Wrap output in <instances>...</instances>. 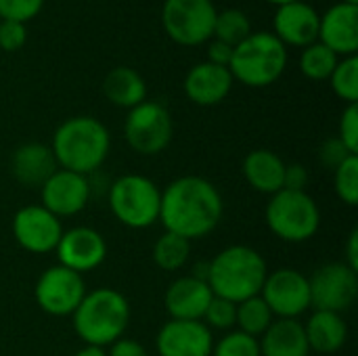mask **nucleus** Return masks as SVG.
<instances>
[{
	"instance_id": "1",
	"label": "nucleus",
	"mask_w": 358,
	"mask_h": 356,
	"mask_svg": "<svg viewBox=\"0 0 358 356\" xmlns=\"http://www.w3.org/2000/svg\"><path fill=\"white\" fill-rule=\"evenodd\" d=\"M224 201L214 183L203 176H180L162 191L159 222L187 241L210 235L222 220Z\"/></svg>"
},
{
	"instance_id": "2",
	"label": "nucleus",
	"mask_w": 358,
	"mask_h": 356,
	"mask_svg": "<svg viewBox=\"0 0 358 356\" xmlns=\"http://www.w3.org/2000/svg\"><path fill=\"white\" fill-rule=\"evenodd\" d=\"M50 149L59 168L88 176L105 164L111 149V134L101 120L73 115L57 126Z\"/></svg>"
},
{
	"instance_id": "3",
	"label": "nucleus",
	"mask_w": 358,
	"mask_h": 356,
	"mask_svg": "<svg viewBox=\"0 0 358 356\" xmlns=\"http://www.w3.org/2000/svg\"><path fill=\"white\" fill-rule=\"evenodd\" d=\"M268 266L264 256L250 245H229L208 264L206 283L212 294L235 304L260 296Z\"/></svg>"
},
{
	"instance_id": "4",
	"label": "nucleus",
	"mask_w": 358,
	"mask_h": 356,
	"mask_svg": "<svg viewBox=\"0 0 358 356\" xmlns=\"http://www.w3.org/2000/svg\"><path fill=\"white\" fill-rule=\"evenodd\" d=\"M73 329L84 346L107 348L124 338L130 325V304L124 294L113 287H99L86 292L76 308Z\"/></svg>"
},
{
	"instance_id": "5",
	"label": "nucleus",
	"mask_w": 358,
	"mask_h": 356,
	"mask_svg": "<svg viewBox=\"0 0 358 356\" xmlns=\"http://www.w3.org/2000/svg\"><path fill=\"white\" fill-rule=\"evenodd\" d=\"M287 67V48L273 31H252L233 48L229 71L233 80L250 88H266L275 84Z\"/></svg>"
},
{
	"instance_id": "6",
	"label": "nucleus",
	"mask_w": 358,
	"mask_h": 356,
	"mask_svg": "<svg viewBox=\"0 0 358 356\" xmlns=\"http://www.w3.org/2000/svg\"><path fill=\"white\" fill-rule=\"evenodd\" d=\"M264 220L268 231L285 243H304L319 233L321 210L306 191L281 189L271 195Z\"/></svg>"
},
{
	"instance_id": "7",
	"label": "nucleus",
	"mask_w": 358,
	"mask_h": 356,
	"mask_svg": "<svg viewBox=\"0 0 358 356\" xmlns=\"http://www.w3.org/2000/svg\"><path fill=\"white\" fill-rule=\"evenodd\" d=\"M109 210L128 229H149L159 220L162 189L143 174H124L109 187Z\"/></svg>"
},
{
	"instance_id": "8",
	"label": "nucleus",
	"mask_w": 358,
	"mask_h": 356,
	"mask_svg": "<svg viewBox=\"0 0 358 356\" xmlns=\"http://www.w3.org/2000/svg\"><path fill=\"white\" fill-rule=\"evenodd\" d=\"M218 8L212 0H164L162 25L180 46H199L212 40Z\"/></svg>"
},
{
	"instance_id": "9",
	"label": "nucleus",
	"mask_w": 358,
	"mask_h": 356,
	"mask_svg": "<svg viewBox=\"0 0 358 356\" xmlns=\"http://www.w3.org/2000/svg\"><path fill=\"white\" fill-rule=\"evenodd\" d=\"M124 136L132 151L141 155H157L168 149L174 136L170 111L157 101H143L132 107L124 120Z\"/></svg>"
},
{
	"instance_id": "10",
	"label": "nucleus",
	"mask_w": 358,
	"mask_h": 356,
	"mask_svg": "<svg viewBox=\"0 0 358 356\" xmlns=\"http://www.w3.org/2000/svg\"><path fill=\"white\" fill-rule=\"evenodd\" d=\"M310 283V308L342 315L358 296V273L346 262H329L315 271Z\"/></svg>"
},
{
	"instance_id": "11",
	"label": "nucleus",
	"mask_w": 358,
	"mask_h": 356,
	"mask_svg": "<svg viewBox=\"0 0 358 356\" xmlns=\"http://www.w3.org/2000/svg\"><path fill=\"white\" fill-rule=\"evenodd\" d=\"M86 296L84 277L61 266H48L36 281L34 298L40 311L50 317H71Z\"/></svg>"
},
{
	"instance_id": "12",
	"label": "nucleus",
	"mask_w": 358,
	"mask_h": 356,
	"mask_svg": "<svg viewBox=\"0 0 358 356\" xmlns=\"http://www.w3.org/2000/svg\"><path fill=\"white\" fill-rule=\"evenodd\" d=\"M260 296L275 319H298L310 308L308 277L296 269L283 266L268 273Z\"/></svg>"
},
{
	"instance_id": "13",
	"label": "nucleus",
	"mask_w": 358,
	"mask_h": 356,
	"mask_svg": "<svg viewBox=\"0 0 358 356\" xmlns=\"http://www.w3.org/2000/svg\"><path fill=\"white\" fill-rule=\"evenodd\" d=\"M63 235L61 218L44 206H25L13 216V237L29 254H50Z\"/></svg>"
},
{
	"instance_id": "14",
	"label": "nucleus",
	"mask_w": 358,
	"mask_h": 356,
	"mask_svg": "<svg viewBox=\"0 0 358 356\" xmlns=\"http://www.w3.org/2000/svg\"><path fill=\"white\" fill-rule=\"evenodd\" d=\"M55 252H57L61 266L78 275H84V273L99 269L105 262L107 241L96 229L73 227L69 231H63Z\"/></svg>"
},
{
	"instance_id": "15",
	"label": "nucleus",
	"mask_w": 358,
	"mask_h": 356,
	"mask_svg": "<svg viewBox=\"0 0 358 356\" xmlns=\"http://www.w3.org/2000/svg\"><path fill=\"white\" fill-rule=\"evenodd\" d=\"M42 204L57 218H67L80 214L90 201V183L88 176L59 168L42 187Z\"/></svg>"
},
{
	"instance_id": "16",
	"label": "nucleus",
	"mask_w": 358,
	"mask_h": 356,
	"mask_svg": "<svg viewBox=\"0 0 358 356\" xmlns=\"http://www.w3.org/2000/svg\"><path fill=\"white\" fill-rule=\"evenodd\" d=\"M159 356H212L214 336L203 321H166L155 338Z\"/></svg>"
},
{
	"instance_id": "17",
	"label": "nucleus",
	"mask_w": 358,
	"mask_h": 356,
	"mask_svg": "<svg viewBox=\"0 0 358 356\" xmlns=\"http://www.w3.org/2000/svg\"><path fill=\"white\" fill-rule=\"evenodd\" d=\"M319 19L317 8L304 0L277 6L273 17V34L287 48H306L319 40Z\"/></svg>"
},
{
	"instance_id": "18",
	"label": "nucleus",
	"mask_w": 358,
	"mask_h": 356,
	"mask_svg": "<svg viewBox=\"0 0 358 356\" xmlns=\"http://www.w3.org/2000/svg\"><path fill=\"white\" fill-rule=\"evenodd\" d=\"M340 59L358 52V4L338 2L319 19V40Z\"/></svg>"
},
{
	"instance_id": "19",
	"label": "nucleus",
	"mask_w": 358,
	"mask_h": 356,
	"mask_svg": "<svg viewBox=\"0 0 358 356\" xmlns=\"http://www.w3.org/2000/svg\"><path fill=\"white\" fill-rule=\"evenodd\" d=\"M212 298L214 294L210 285L203 279L189 275V277H178L168 285L164 296V306L170 319L201 321Z\"/></svg>"
},
{
	"instance_id": "20",
	"label": "nucleus",
	"mask_w": 358,
	"mask_h": 356,
	"mask_svg": "<svg viewBox=\"0 0 358 356\" xmlns=\"http://www.w3.org/2000/svg\"><path fill=\"white\" fill-rule=\"evenodd\" d=\"M233 76L229 67H220L208 61H201L193 65L182 82V90L187 99L199 107H212L222 103L231 88H233Z\"/></svg>"
},
{
	"instance_id": "21",
	"label": "nucleus",
	"mask_w": 358,
	"mask_h": 356,
	"mask_svg": "<svg viewBox=\"0 0 358 356\" xmlns=\"http://www.w3.org/2000/svg\"><path fill=\"white\" fill-rule=\"evenodd\" d=\"M10 170L19 185L27 189H40L59 170V166L48 145L25 143L15 149L10 157Z\"/></svg>"
},
{
	"instance_id": "22",
	"label": "nucleus",
	"mask_w": 358,
	"mask_h": 356,
	"mask_svg": "<svg viewBox=\"0 0 358 356\" xmlns=\"http://www.w3.org/2000/svg\"><path fill=\"white\" fill-rule=\"evenodd\" d=\"M304 334L310 353L336 355L348 342V325L342 315L329 311H315L304 323Z\"/></svg>"
},
{
	"instance_id": "23",
	"label": "nucleus",
	"mask_w": 358,
	"mask_h": 356,
	"mask_svg": "<svg viewBox=\"0 0 358 356\" xmlns=\"http://www.w3.org/2000/svg\"><path fill=\"white\" fill-rule=\"evenodd\" d=\"M260 356H308V340L304 323L298 319H275L258 338Z\"/></svg>"
},
{
	"instance_id": "24",
	"label": "nucleus",
	"mask_w": 358,
	"mask_h": 356,
	"mask_svg": "<svg viewBox=\"0 0 358 356\" xmlns=\"http://www.w3.org/2000/svg\"><path fill=\"white\" fill-rule=\"evenodd\" d=\"M285 162L271 149H254L243 159V176L248 185L264 195H275L283 189Z\"/></svg>"
},
{
	"instance_id": "25",
	"label": "nucleus",
	"mask_w": 358,
	"mask_h": 356,
	"mask_svg": "<svg viewBox=\"0 0 358 356\" xmlns=\"http://www.w3.org/2000/svg\"><path fill=\"white\" fill-rule=\"evenodd\" d=\"M103 94L109 103L122 109H132L147 101V84L145 78L132 67H113L103 80Z\"/></svg>"
},
{
	"instance_id": "26",
	"label": "nucleus",
	"mask_w": 358,
	"mask_h": 356,
	"mask_svg": "<svg viewBox=\"0 0 358 356\" xmlns=\"http://www.w3.org/2000/svg\"><path fill=\"white\" fill-rule=\"evenodd\" d=\"M189 258H191V241H187L185 237L164 231V235H159L157 241L153 243V262L157 264V269L166 273L180 271L189 262Z\"/></svg>"
},
{
	"instance_id": "27",
	"label": "nucleus",
	"mask_w": 358,
	"mask_h": 356,
	"mask_svg": "<svg viewBox=\"0 0 358 356\" xmlns=\"http://www.w3.org/2000/svg\"><path fill=\"white\" fill-rule=\"evenodd\" d=\"M273 321H275V317H273L271 308L266 306V302L262 300V296H254V298H248L237 304L235 325H237V332H241V334L260 338L271 327Z\"/></svg>"
},
{
	"instance_id": "28",
	"label": "nucleus",
	"mask_w": 358,
	"mask_h": 356,
	"mask_svg": "<svg viewBox=\"0 0 358 356\" xmlns=\"http://www.w3.org/2000/svg\"><path fill=\"white\" fill-rule=\"evenodd\" d=\"M338 61H340V57L334 50H329L321 42H315V44H308L306 48H302L298 63H300V71L304 78H308L313 82H323V80L331 78Z\"/></svg>"
},
{
	"instance_id": "29",
	"label": "nucleus",
	"mask_w": 358,
	"mask_h": 356,
	"mask_svg": "<svg viewBox=\"0 0 358 356\" xmlns=\"http://www.w3.org/2000/svg\"><path fill=\"white\" fill-rule=\"evenodd\" d=\"M252 34V21L250 17L239 10V8H224L216 13V21H214V40H220L229 46H237L239 42H243L248 36Z\"/></svg>"
},
{
	"instance_id": "30",
	"label": "nucleus",
	"mask_w": 358,
	"mask_h": 356,
	"mask_svg": "<svg viewBox=\"0 0 358 356\" xmlns=\"http://www.w3.org/2000/svg\"><path fill=\"white\" fill-rule=\"evenodd\" d=\"M331 90L338 99L352 105L358 103V57H342L329 78Z\"/></svg>"
},
{
	"instance_id": "31",
	"label": "nucleus",
	"mask_w": 358,
	"mask_h": 356,
	"mask_svg": "<svg viewBox=\"0 0 358 356\" xmlns=\"http://www.w3.org/2000/svg\"><path fill=\"white\" fill-rule=\"evenodd\" d=\"M334 189L342 204L358 206V155H350L334 170Z\"/></svg>"
},
{
	"instance_id": "32",
	"label": "nucleus",
	"mask_w": 358,
	"mask_h": 356,
	"mask_svg": "<svg viewBox=\"0 0 358 356\" xmlns=\"http://www.w3.org/2000/svg\"><path fill=\"white\" fill-rule=\"evenodd\" d=\"M212 356H260L258 338L241 332H229L218 342H214Z\"/></svg>"
},
{
	"instance_id": "33",
	"label": "nucleus",
	"mask_w": 358,
	"mask_h": 356,
	"mask_svg": "<svg viewBox=\"0 0 358 356\" xmlns=\"http://www.w3.org/2000/svg\"><path fill=\"white\" fill-rule=\"evenodd\" d=\"M235 317H237V304L224 298L214 296L212 302L208 304L206 313H203V323L210 329H220V332H229L235 327Z\"/></svg>"
},
{
	"instance_id": "34",
	"label": "nucleus",
	"mask_w": 358,
	"mask_h": 356,
	"mask_svg": "<svg viewBox=\"0 0 358 356\" xmlns=\"http://www.w3.org/2000/svg\"><path fill=\"white\" fill-rule=\"evenodd\" d=\"M44 0H0V19L27 23L40 15Z\"/></svg>"
},
{
	"instance_id": "35",
	"label": "nucleus",
	"mask_w": 358,
	"mask_h": 356,
	"mask_svg": "<svg viewBox=\"0 0 358 356\" xmlns=\"http://www.w3.org/2000/svg\"><path fill=\"white\" fill-rule=\"evenodd\" d=\"M338 138L344 143V147L358 155V103H352L344 109L340 118V134Z\"/></svg>"
},
{
	"instance_id": "36",
	"label": "nucleus",
	"mask_w": 358,
	"mask_h": 356,
	"mask_svg": "<svg viewBox=\"0 0 358 356\" xmlns=\"http://www.w3.org/2000/svg\"><path fill=\"white\" fill-rule=\"evenodd\" d=\"M27 42V27L25 23L17 21H0V48L6 52H15L23 48Z\"/></svg>"
},
{
	"instance_id": "37",
	"label": "nucleus",
	"mask_w": 358,
	"mask_h": 356,
	"mask_svg": "<svg viewBox=\"0 0 358 356\" xmlns=\"http://www.w3.org/2000/svg\"><path fill=\"white\" fill-rule=\"evenodd\" d=\"M352 153L344 147V143L336 136V138H329L321 145L319 149V157H321V164L329 166L331 170H336L344 159H348Z\"/></svg>"
},
{
	"instance_id": "38",
	"label": "nucleus",
	"mask_w": 358,
	"mask_h": 356,
	"mask_svg": "<svg viewBox=\"0 0 358 356\" xmlns=\"http://www.w3.org/2000/svg\"><path fill=\"white\" fill-rule=\"evenodd\" d=\"M308 170L302 164H287L285 176H283V189L289 191H306L308 185Z\"/></svg>"
},
{
	"instance_id": "39",
	"label": "nucleus",
	"mask_w": 358,
	"mask_h": 356,
	"mask_svg": "<svg viewBox=\"0 0 358 356\" xmlns=\"http://www.w3.org/2000/svg\"><path fill=\"white\" fill-rule=\"evenodd\" d=\"M231 57H233V46L220 42V40H208V63H214V65H220V67H229L231 63Z\"/></svg>"
},
{
	"instance_id": "40",
	"label": "nucleus",
	"mask_w": 358,
	"mask_h": 356,
	"mask_svg": "<svg viewBox=\"0 0 358 356\" xmlns=\"http://www.w3.org/2000/svg\"><path fill=\"white\" fill-rule=\"evenodd\" d=\"M107 356H149L147 348L130 338H120L107 350Z\"/></svg>"
},
{
	"instance_id": "41",
	"label": "nucleus",
	"mask_w": 358,
	"mask_h": 356,
	"mask_svg": "<svg viewBox=\"0 0 358 356\" xmlns=\"http://www.w3.org/2000/svg\"><path fill=\"white\" fill-rule=\"evenodd\" d=\"M352 271L358 273V229H355L348 237V245H346V260H344Z\"/></svg>"
},
{
	"instance_id": "42",
	"label": "nucleus",
	"mask_w": 358,
	"mask_h": 356,
	"mask_svg": "<svg viewBox=\"0 0 358 356\" xmlns=\"http://www.w3.org/2000/svg\"><path fill=\"white\" fill-rule=\"evenodd\" d=\"M73 356H107V350L99 346H82Z\"/></svg>"
},
{
	"instance_id": "43",
	"label": "nucleus",
	"mask_w": 358,
	"mask_h": 356,
	"mask_svg": "<svg viewBox=\"0 0 358 356\" xmlns=\"http://www.w3.org/2000/svg\"><path fill=\"white\" fill-rule=\"evenodd\" d=\"M266 2H271L275 6H283V4H292V2H298V0H266Z\"/></svg>"
},
{
	"instance_id": "44",
	"label": "nucleus",
	"mask_w": 358,
	"mask_h": 356,
	"mask_svg": "<svg viewBox=\"0 0 358 356\" xmlns=\"http://www.w3.org/2000/svg\"><path fill=\"white\" fill-rule=\"evenodd\" d=\"M340 2H348V4H358V0H340Z\"/></svg>"
},
{
	"instance_id": "45",
	"label": "nucleus",
	"mask_w": 358,
	"mask_h": 356,
	"mask_svg": "<svg viewBox=\"0 0 358 356\" xmlns=\"http://www.w3.org/2000/svg\"><path fill=\"white\" fill-rule=\"evenodd\" d=\"M0 21H2V19H0Z\"/></svg>"
}]
</instances>
